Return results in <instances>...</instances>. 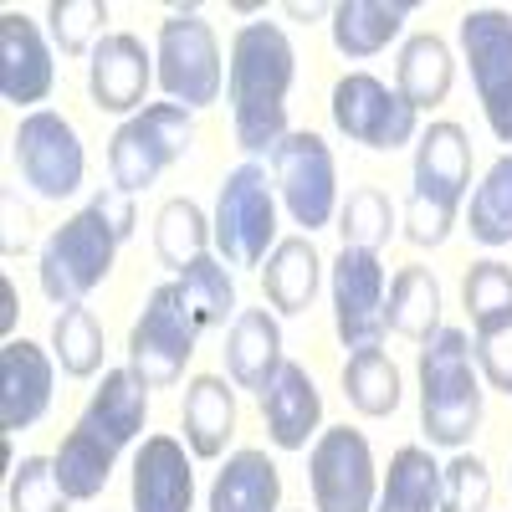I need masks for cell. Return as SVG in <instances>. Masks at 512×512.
<instances>
[{
  "mask_svg": "<svg viewBox=\"0 0 512 512\" xmlns=\"http://www.w3.org/2000/svg\"><path fill=\"white\" fill-rule=\"evenodd\" d=\"M297 77V52L282 26L246 21L231 36V67H226V98H231V128L246 154H267L292 134L287 128V93Z\"/></svg>",
  "mask_w": 512,
  "mask_h": 512,
  "instance_id": "cell-1",
  "label": "cell"
},
{
  "mask_svg": "<svg viewBox=\"0 0 512 512\" xmlns=\"http://www.w3.org/2000/svg\"><path fill=\"white\" fill-rule=\"evenodd\" d=\"M472 190V139L466 128L441 118L415 144V175L405 200V236L415 246H441L461 216V200Z\"/></svg>",
  "mask_w": 512,
  "mask_h": 512,
  "instance_id": "cell-2",
  "label": "cell"
},
{
  "mask_svg": "<svg viewBox=\"0 0 512 512\" xmlns=\"http://www.w3.org/2000/svg\"><path fill=\"white\" fill-rule=\"evenodd\" d=\"M482 425V379L472 359V338L441 328L420 344V431L431 446H466Z\"/></svg>",
  "mask_w": 512,
  "mask_h": 512,
  "instance_id": "cell-3",
  "label": "cell"
},
{
  "mask_svg": "<svg viewBox=\"0 0 512 512\" xmlns=\"http://www.w3.org/2000/svg\"><path fill=\"white\" fill-rule=\"evenodd\" d=\"M216 251L226 267H262L277 246V190L256 159L236 164L216 190Z\"/></svg>",
  "mask_w": 512,
  "mask_h": 512,
  "instance_id": "cell-4",
  "label": "cell"
},
{
  "mask_svg": "<svg viewBox=\"0 0 512 512\" xmlns=\"http://www.w3.org/2000/svg\"><path fill=\"white\" fill-rule=\"evenodd\" d=\"M154 82L169 103L180 108H210L221 98V41L200 11H169L159 21L154 41Z\"/></svg>",
  "mask_w": 512,
  "mask_h": 512,
  "instance_id": "cell-5",
  "label": "cell"
},
{
  "mask_svg": "<svg viewBox=\"0 0 512 512\" xmlns=\"http://www.w3.org/2000/svg\"><path fill=\"white\" fill-rule=\"evenodd\" d=\"M118 231L98 216V210H77L72 221H62L47 246H41V292L57 308H77L108 272H113V251H118Z\"/></svg>",
  "mask_w": 512,
  "mask_h": 512,
  "instance_id": "cell-6",
  "label": "cell"
},
{
  "mask_svg": "<svg viewBox=\"0 0 512 512\" xmlns=\"http://www.w3.org/2000/svg\"><path fill=\"white\" fill-rule=\"evenodd\" d=\"M190 139H195V123H190V108H180V103H149L144 113L123 118L118 134L108 139V175H113V185L123 195L154 185L169 164L185 159Z\"/></svg>",
  "mask_w": 512,
  "mask_h": 512,
  "instance_id": "cell-7",
  "label": "cell"
},
{
  "mask_svg": "<svg viewBox=\"0 0 512 512\" xmlns=\"http://www.w3.org/2000/svg\"><path fill=\"white\" fill-rule=\"evenodd\" d=\"M195 338H200V323L185 308L180 282H164V287L149 292L134 333H128V369H134L149 390H169V384H180V374L195 354Z\"/></svg>",
  "mask_w": 512,
  "mask_h": 512,
  "instance_id": "cell-8",
  "label": "cell"
},
{
  "mask_svg": "<svg viewBox=\"0 0 512 512\" xmlns=\"http://www.w3.org/2000/svg\"><path fill=\"white\" fill-rule=\"evenodd\" d=\"M272 190L287 205V216L303 231H323L338 210V164L333 149L323 144V134L297 128L272 149Z\"/></svg>",
  "mask_w": 512,
  "mask_h": 512,
  "instance_id": "cell-9",
  "label": "cell"
},
{
  "mask_svg": "<svg viewBox=\"0 0 512 512\" xmlns=\"http://www.w3.org/2000/svg\"><path fill=\"white\" fill-rule=\"evenodd\" d=\"M461 36V57L472 67L477 98L487 113V128L512 144V11L502 6H472L456 26Z\"/></svg>",
  "mask_w": 512,
  "mask_h": 512,
  "instance_id": "cell-10",
  "label": "cell"
},
{
  "mask_svg": "<svg viewBox=\"0 0 512 512\" xmlns=\"http://www.w3.org/2000/svg\"><path fill=\"white\" fill-rule=\"evenodd\" d=\"M16 169L21 180L41 195V200H67L82 190V175H88V154H82L77 128L52 113V108H31L16 123V139H11Z\"/></svg>",
  "mask_w": 512,
  "mask_h": 512,
  "instance_id": "cell-11",
  "label": "cell"
},
{
  "mask_svg": "<svg viewBox=\"0 0 512 512\" xmlns=\"http://www.w3.org/2000/svg\"><path fill=\"white\" fill-rule=\"evenodd\" d=\"M308 487L318 512H374L379 477H374V451L364 431H354V425L318 431L308 451Z\"/></svg>",
  "mask_w": 512,
  "mask_h": 512,
  "instance_id": "cell-12",
  "label": "cell"
},
{
  "mask_svg": "<svg viewBox=\"0 0 512 512\" xmlns=\"http://www.w3.org/2000/svg\"><path fill=\"white\" fill-rule=\"evenodd\" d=\"M333 128L344 139L364 144V149H405L415 139L420 113L395 93L384 88L374 72H349L333 82Z\"/></svg>",
  "mask_w": 512,
  "mask_h": 512,
  "instance_id": "cell-13",
  "label": "cell"
},
{
  "mask_svg": "<svg viewBox=\"0 0 512 512\" xmlns=\"http://www.w3.org/2000/svg\"><path fill=\"white\" fill-rule=\"evenodd\" d=\"M384 262L379 251L344 246L333 256V328L344 338V349H379L384 338Z\"/></svg>",
  "mask_w": 512,
  "mask_h": 512,
  "instance_id": "cell-14",
  "label": "cell"
},
{
  "mask_svg": "<svg viewBox=\"0 0 512 512\" xmlns=\"http://www.w3.org/2000/svg\"><path fill=\"white\" fill-rule=\"evenodd\" d=\"M154 82V57L144 52L139 36L128 31H108L93 57H88V93H93V108L103 113H144V93Z\"/></svg>",
  "mask_w": 512,
  "mask_h": 512,
  "instance_id": "cell-15",
  "label": "cell"
},
{
  "mask_svg": "<svg viewBox=\"0 0 512 512\" xmlns=\"http://www.w3.org/2000/svg\"><path fill=\"white\" fill-rule=\"evenodd\" d=\"M52 88H57V67H52L47 36L21 11H6L0 16V93L16 108H31V103H47Z\"/></svg>",
  "mask_w": 512,
  "mask_h": 512,
  "instance_id": "cell-16",
  "label": "cell"
},
{
  "mask_svg": "<svg viewBox=\"0 0 512 512\" xmlns=\"http://www.w3.org/2000/svg\"><path fill=\"white\" fill-rule=\"evenodd\" d=\"M52 359L31 338H6L0 344V425L26 431L52 410Z\"/></svg>",
  "mask_w": 512,
  "mask_h": 512,
  "instance_id": "cell-17",
  "label": "cell"
},
{
  "mask_svg": "<svg viewBox=\"0 0 512 512\" xmlns=\"http://www.w3.org/2000/svg\"><path fill=\"white\" fill-rule=\"evenodd\" d=\"M134 512H190L195 507V472L175 436H149L134 456Z\"/></svg>",
  "mask_w": 512,
  "mask_h": 512,
  "instance_id": "cell-18",
  "label": "cell"
},
{
  "mask_svg": "<svg viewBox=\"0 0 512 512\" xmlns=\"http://www.w3.org/2000/svg\"><path fill=\"white\" fill-rule=\"evenodd\" d=\"M262 420H267V436L277 451H308V441L323 425V395L303 364L287 359L277 369V379L262 390Z\"/></svg>",
  "mask_w": 512,
  "mask_h": 512,
  "instance_id": "cell-19",
  "label": "cell"
},
{
  "mask_svg": "<svg viewBox=\"0 0 512 512\" xmlns=\"http://www.w3.org/2000/svg\"><path fill=\"white\" fill-rule=\"evenodd\" d=\"M282 364H287L282 359V323L267 308H241L231 318V333H226V374H231V384L262 395Z\"/></svg>",
  "mask_w": 512,
  "mask_h": 512,
  "instance_id": "cell-20",
  "label": "cell"
},
{
  "mask_svg": "<svg viewBox=\"0 0 512 512\" xmlns=\"http://www.w3.org/2000/svg\"><path fill=\"white\" fill-rule=\"evenodd\" d=\"M144 420H149V384L134 369H103V384L82 410V425H93L103 441L123 451L128 441L144 436Z\"/></svg>",
  "mask_w": 512,
  "mask_h": 512,
  "instance_id": "cell-21",
  "label": "cell"
},
{
  "mask_svg": "<svg viewBox=\"0 0 512 512\" xmlns=\"http://www.w3.org/2000/svg\"><path fill=\"white\" fill-rule=\"evenodd\" d=\"M410 0H338V6L328 11L333 21V47L344 52L349 62H364V57H379L390 41L400 36V26L410 21Z\"/></svg>",
  "mask_w": 512,
  "mask_h": 512,
  "instance_id": "cell-22",
  "label": "cell"
},
{
  "mask_svg": "<svg viewBox=\"0 0 512 512\" xmlns=\"http://www.w3.org/2000/svg\"><path fill=\"white\" fill-rule=\"evenodd\" d=\"M185 446L200 461L226 456V441L236 436V395L221 374H195L185 384Z\"/></svg>",
  "mask_w": 512,
  "mask_h": 512,
  "instance_id": "cell-23",
  "label": "cell"
},
{
  "mask_svg": "<svg viewBox=\"0 0 512 512\" xmlns=\"http://www.w3.org/2000/svg\"><path fill=\"white\" fill-rule=\"evenodd\" d=\"M282 507V472L267 451H236L216 472L210 512H277Z\"/></svg>",
  "mask_w": 512,
  "mask_h": 512,
  "instance_id": "cell-24",
  "label": "cell"
},
{
  "mask_svg": "<svg viewBox=\"0 0 512 512\" xmlns=\"http://www.w3.org/2000/svg\"><path fill=\"white\" fill-rule=\"evenodd\" d=\"M451 82H456V57H451V47H446L436 31H420V36H410L405 47H400V62H395V93H400L415 113L446 103Z\"/></svg>",
  "mask_w": 512,
  "mask_h": 512,
  "instance_id": "cell-25",
  "label": "cell"
},
{
  "mask_svg": "<svg viewBox=\"0 0 512 512\" xmlns=\"http://www.w3.org/2000/svg\"><path fill=\"white\" fill-rule=\"evenodd\" d=\"M318 277H323V262L308 236H287L272 246V256L262 262V287H267V303L277 313H308L313 292H318Z\"/></svg>",
  "mask_w": 512,
  "mask_h": 512,
  "instance_id": "cell-26",
  "label": "cell"
},
{
  "mask_svg": "<svg viewBox=\"0 0 512 512\" xmlns=\"http://www.w3.org/2000/svg\"><path fill=\"white\" fill-rule=\"evenodd\" d=\"M384 323H390V333L410 338V344H425V338L441 333V282L431 267L395 272L390 297H384Z\"/></svg>",
  "mask_w": 512,
  "mask_h": 512,
  "instance_id": "cell-27",
  "label": "cell"
},
{
  "mask_svg": "<svg viewBox=\"0 0 512 512\" xmlns=\"http://www.w3.org/2000/svg\"><path fill=\"white\" fill-rule=\"evenodd\" d=\"M113 461H118V446L103 441L93 425H82V420L62 436V446H57V456H52L57 482H62V492H67L72 502H93V497L108 487V477H113Z\"/></svg>",
  "mask_w": 512,
  "mask_h": 512,
  "instance_id": "cell-28",
  "label": "cell"
},
{
  "mask_svg": "<svg viewBox=\"0 0 512 512\" xmlns=\"http://www.w3.org/2000/svg\"><path fill=\"white\" fill-rule=\"evenodd\" d=\"M374 512H441V466L431 461V451L400 446L390 456V477L379 487Z\"/></svg>",
  "mask_w": 512,
  "mask_h": 512,
  "instance_id": "cell-29",
  "label": "cell"
},
{
  "mask_svg": "<svg viewBox=\"0 0 512 512\" xmlns=\"http://www.w3.org/2000/svg\"><path fill=\"white\" fill-rule=\"evenodd\" d=\"M210 241H216V231H210V216L195 205V200H164L159 216H154V251L164 267L185 272L195 256L210 251Z\"/></svg>",
  "mask_w": 512,
  "mask_h": 512,
  "instance_id": "cell-30",
  "label": "cell"
},
{
  "mask_svg": "<svg viewBox=\"0 0 512 512\" xmlns=\"http://www.w3.org/2000/svg\"><path fill=\"white\" fill-rule=\"evenodd\" d=\"M180 282V297H185V308H190V318L200 323V333L205 328H221L231 313H236V277L226 272V262L221 256H195V262L175 277Z\"/></svg>",
  "mask_w": 512,
  "mask_h": 512,
  "instance_id": "cell-31",
  "label": "cell"
},
{
  "mask_svg": "<svg viewBox=\"0 0 512 512\" xmlns=\"http://www.w3.org/2000/svg\"><path fill=\"white\" fill-rule=\"evenodd\" d=\"M344 395L359 415H395L400 410V369L384 349H359L344 364Z\"/></svg>",
  "mask_w": 512,
  "mask_h": 512,
  "instance_id": "cell-32",
  "label": "cell"
},
{
  "mask_svg": "<svg viewBox=\"0 0 512 512\" xmlns=\"http://www.w3.org/2000/svg\"><path fill=\"white\" fill-rule=\"evenodd\" d=\"M466 231L482 246H507L512 241V154H502L482 185L472 190V210H466Z\"/></svg>",
  "mask_w": 512,
  "mask_h": 512,
  "instance_id": "cell-33",
  "label": "cell"
},
{
  "mask_svg": "<svg viewBox=\"0 0 512 512\" xmlns=\"http://www.w3.org/2000/svg\"><path fill=\"white\" fill-rule=\"evenodd\" d=\"M52 354L62 364V374L72 379H93L103 369V328L88 308H62L57 323H52Z\"/></svg>",
  "mask_w": 512,
  "mask_h": 512,
  "instance_id": "cell-34",
  "label": "cell"
},
{
  "mask_svg": "<svg viewBox=\"0 0 512 512\" xmlns=\"http://www.w3.org/2000/svg\"><path fill=\"white\" fill-rule=\"evenodd\" d=\"M344 226V246H359V251H379L384 241H390V231H395V205H390V195L384 190H374V185H359L349 200H344V216H338Z\"/></svg>",
  "mask_w": 512,
  "mask_h": 512,
  "instance_id": "cell-35",
  "label": "cell"
},
{
  "mask_svg": "<svg viewBox=\"0 0 512 512\" xmlns=\"http://www.w3.org/2000/svg\"><path fill=\"white\" fill-rule=\"evenodd\" d=\"M67 492L57 482L52 456H21V466H11V487H6V507L11 512H67Z\"/></svg>",
  "mask_w": 512,
  "mask_h": 512,
  "instance_id": "cell-36",
  "label": "cell"
},
{
  "mask_svg": "<svg viewBox=\"0 0 512 512\" xmlns=\"http://www.w3.org/2000/svg\"><path fill=\"white\" fill-rule=\"evenodd\" d=\"M47 21H52V41L62 47V57H93V47L103 41L108 6L103 0H52Z\"/></svg>",
  "mask_w": 512,
  "mask_h": 512,
  "instance_id": "cell-37",
  "label": "cell"
},
{
  "mask_svg": "<svg viewBox=\"0 0 512 512\" xmlns=\"http://www.w3.org/2000/svg\"><path fill=\"white\" fill-rule=\"evenodd\" d=\"M461 303L472 313V323H492V318L512 313V267L497 262V256L472 262V272L461 282Z\"/></svg>",
  "mask_w": 512,
  "mask_h": 512,
  "instance_id": "cell-38",
  "label": "cell"
},
{
  "mask_svg": "<svg viewBox=\"0 0 512 512\" xmlns=\"http://www.w3.org/2000/svg\"><path fill=\"white\" fill-rule=\"evenodd\" d=\"M492 502V472L482 456H456L441 466V512H487Z\"/></svg>",
  "mask_w": 512,
  "mask_h": 512,
  "instance_id": "cell-39",
  "label": "cell"
},
{
  "mask_svg": "<svg viewBox=\"0 0 512 512\" xmlns=\"http://www.w3.org/2000/svg\"><path fill=\"white\" fill-rule=\"evenodd\" d=\"M472 359H477V369L487 374L492 390L512 395V313H502V318H492V323H477V333H472Z\"/></svg>",
  "mask_w": 512,
  "mask_h": 512,
  "instance_id": "cell-40",
  "label": "cell"
},
{
  "mask_svg": "<svg viewBox=\"0 0 512 512\" xmlns=\"http://www.w3.org/2000/svg\"><path fill=\"white\" fill-rule=\"evenodd\" d=\"M93 210H98V216L128 241V236H134V195H123L118 185H108V190H98L93 195Z\"/></svg>",
  "mask_w": 512,
  "mask_h": 512,
  "instance_id": "cell-41",
  "label": "cell"
},
{
  "mask_svg": "<svg viewBox=\"0 0 512 512\" xmlns=\"http://www.w3.org/2000/svg\"><path fill=\"white\" fill-rule=\"evenodd\" d=\"M16 328V287L0 277V333H11Z\"/></svg>",
  "mask_w": 512,
  "mask_h": 512,
  "instance_id": "cell-42",
  "label": "cell"
}]
</instances>
